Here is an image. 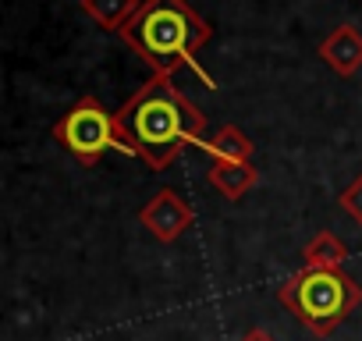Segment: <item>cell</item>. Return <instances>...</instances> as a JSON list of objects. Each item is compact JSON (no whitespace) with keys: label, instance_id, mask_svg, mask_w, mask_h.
<instances>
[{"label":"cell","instance_id":"8","mask_svg":"<svg viewBox=\"0 0 362 341\" xmlns=\"http://www.w3.org/2000/svg\"><path fill=\"white\" fill-rule=\"evenodd\" d=\"M206 149H210V160H214V163H252V142H249V135H245L242 128H235V125H224V128L206 142Z\"/></svg>","mask_w":362,"mask_h":341},{"label":"cell","instance_id":"11","mask_svg":"<svg viewBox=\"0 0 362 341\" xmlns=\"http://www.w3.org/2000/svg\"><path fill=\"white\" fill-rule=\"evenodd\" d=\"M337 207H341V210L362 228V175H355V182L337 196Z\"/></svg>","mask_w":362,"mask_h":341},{"label":"cell","instance_id":"4","mask_svg":"<svg viewBox=\"0 0 362 341\" xmlns=\"http://www.w3.org/2000/svg\"><path fill=\"white\" fill-rule=\"evenodd\" d=\"M54 139L86 167L100 163V156L110 146H121V132H117V117L96 100V96H82L68 114H61V121L54 125Z\"/></svg>","mask_w":362,"mask_h":341},{"label":"cell","instance_id":"5","mask_svg":"<svg viewBox=\"0 0 362 341\" xmlns=\"http://www.w3.org/2000/svg\"><path fill=\"white\" fill-rule=\"evenodd\" d=\"M139 221H142V228H149L153 238L174 242V238H181V235L192 228L196 214H192V207L181 200L174 189H160V192L139 210Z\"/></svg>","mask_w":362,"mask_h":341},{"label":"cell","instance_id":"1","mask_svg":"<svg viewBox=\"0 0 362 341\" xmlns=\"http://www.w3.org/2000/svg\"><path fill=\"white\" fill-rule=\"evenodd\" d=\"M114 117L124 149L153 170L170 167L181 149L206 135V114L181 96L167 75H153Z\"/></svg>","mask_w":362,"mask_h":341},{"label":"cell","instance_id":"3","mask_svg":"<svg viewBox=\"0 0 362 341\" xmlns=\"http://www.w3.org/2000/svg\"><path fill=\"white\" fill-rule=\"evenodd\" d=\"M277 302L316 337H330L337 323L362 302V284L344 270H298L277 288Z\"/></svg>","mask_w":362,"mask_h":341},{"label":"cell","instance_id":"2","mask_svg":"<svg viewBox=\"0 0 362 341\" xmlns=\"http://www.w3.org/2000/svg\"><path fill=\"white\" fill-rule=\"evenodd\" d=\"M214 29L199 18L185 0H142L135 18L121 29V40L156 71L174 75L196 61V54L210 43Z\"/></svg>","mask_w":362,"mask_h":341},{"label":"cell","instance_id":"10","mask_svg":"<svg viewBox=\"0 0 362 341\" xmlns=\"http://www.w3.org/2000/svg\"><path fill=\"white\" fill-rule=\"evenodd\" d=\"M302 256H305V267H313V270H341V263H344V256H348V245H344L337 235L320 231V235L302 249Z\"/></svg>","mask_w":362,"mask_h":341},{"label":"cell","instance_id":"12","mask_svg":"<svg viewBox=\"0 0 362 341\" xmlns=\"http://www.w3.org/2000/svg\"><path fill=\"white\" fill-rule=\"evenodd\" d=\"M242 341H274V337H270L267 330H249V334H245Z\"/></svg>","mask_w":362,"mask_h":341},{"label":"cell","instance_id":"7","mask_svg":"<svg viewBox=\"0 0 362 341\" xmlns=\"http://www.w3.org/2000/svg\"><path fill=\"white\" fill-rule=\"evenodd\" d=\"M256 182H259L256 163H210V185L228 200H242Z\"/></svg>","mask_w":362,"mask_h":341},{"label":"cell","instance_id":"6","mask_svg":"<svg viewBox=\"0 0 362 341\" xmlns=\"http://www.w3.org/2000/svg\"><path fill=\"white\" fill-rule=\"evenodd\" d=\"M320 57H323V64H327L334 75L351 79V75L362 68V33H358L355 25H337L334 33L323 36Z\"/></svg>","mask_w":362,"mask_h":341},{"label":"cell","instance_id":"9","mask_svg":"<svg viewBox=\"0 0 362 341\" xmlns=\"http://www.w3.org/2000/svg\"><path fill=\"white\" fill-rule=\"evenodd\" d=\"M139 8H142V0H82V11L100 29H110V33H121L135 18Z\"/></svg>","mask_w":362,"mask_h":341}]
</instances>
